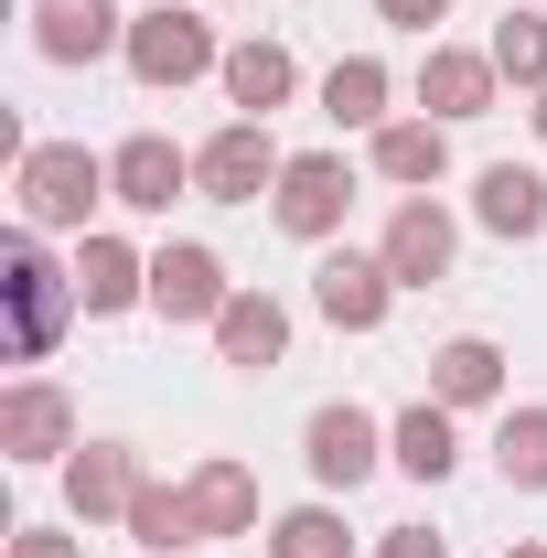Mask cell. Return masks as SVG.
<instances>
[{
  "mask_svg": "<svg viewBox=\"0 0 547 558\" xmlns=\"http://www.w3.org/2000/svg\"><path fill=\"white\" fill-rule=\"evenodd\" d=\"M0 290H11V354H22V365H44V354H54V333H65V312H75V279L54 269L33 236H11Z\"/></svg>",
  "mask_w": 547,
  "mask_h": 558,
  "instance_id": "6da1fadb",
  "label": "cell"
},
{
  "mask_svg": "<svg viewBox=\"0 0 547 558\" xmlns=\"http://www.w3.org/2000/svg\"><path fill=\"white\" fill-rule=\"evenodd\" d=\"M108 194V161L75 150V140H33L22 150V215L33 226H86V205Z\"/></svg>",
  "mask_w": 547,
  "mask_h": 558,
  "instance_id": "7a4b0ae2",
  "label": "cell"
},
{
  "mask_svg": "<svg viewBox=\"0 0 547 558\" xmlns=\"http://www.w3.org/2000/svg\"><path fill=\"white\" fill-rule=\"evenodd\" d=\"M279 140H269V119H236V130H215L205 150H194V183H205L215 205H258V194H279Z\"/></svg>",
  "mask_w": 547,
  "mask_h": 558,
  "instance_id": "3957f363",
  "label": "cell"
},
{
  "mask_svg": "<svg viewBox=\"0 0 547 558\" xmlns=\"http://www.w3.org/2000/svg\"><path fill=\"white\" fill-rule=\"evenodd\" d=\"M130 65H139V86H194V75L215 65V33L183 11V0H161V11L130 22Z\"/></svg>",
  "mask_w": 547,
  "mask_h": 558,
  "instance_id": "277c9868",
  "label": "cell"
},
{
  "mask_svg": "<svg viewBox=\"0 0 547 558\" xmlns=\"http://www.w3.org/2000/svg\"><path fill=\"white\" fill-rule=\"evenodd\" d=\"M279 226H290V236H333L343 226V205H354V172H343L333 150H301V161H290V172H279Z\"/></svg>",
  "mask_w": 547,
  "mask_h": 558,
  "instance_id": "5b68a950",
  "label": "cell"
},
{
  "mask_svg": "<svg viewBox=\"0 0 547 558\" xmlns=\"http://www.w3.org/2000/svg\"><path fill=\"white\" fill-rule=\"evenodd\" d=\"M183 183H194V161H183L161 130L119 140V161H108V194H119L130 215H172V194H183Z\"/></svg>",
  "mask_w": 547,
  "mask_h": 558,
  "instance_id": "8992f818",
  "label": "cell"
},
{
  "mask_svg": "<svg viewBox=\"0 0 547 558\" xmlns=\"http://www.w3.org/2000/svg\"><path fill=\"white\" fill-rule=\"evenodd\" d=\"M236 290H226V269H215V247H161L150 258V312L161 323H215Z\"/></svg>",
  "mask_w": 547,
  "mask_h": 558,
  "instance_id": "52a82bcc",
  "label": "cell"
},
{
  "mask_svg": "<svg viewBox=\"0 0 547 558\" xmlns=\"http://www.w3.org/2000/svg\"><path fill=\"white\" fill-rule=\"evenodd\" d=\"M376 258H387V279H398V290H429V279H451V215L429 205V194H418V205H398V215H387V247H376Z\"/></svg>",
  "mask_w": 547,
  "mask_h": 558,
  "instance_id": "ba28073f",
  "label": "cell"
},
{
  "mask_svg": "<svg viewBox=\"0 0 547 558\" xmlns=\"http://www.w3.org/2000/svg\"><path fill=\"white\" fill-rule=\"evenodd\" d=\"M387 290H398L387 258H323V269H312V301H323L333 333H376V323H387Z\"/></svg>",
  "mask_w": 547,
  "mask_h": 558,
  "instance_id": "9c48e42d",
  "label": "cell"
},
{
  "mask_svg": "<svg viewBox=\"0 0 547 558\" xmlns=\"http://www.w3.org/2000/svg\"><path fill=\"white\" fill-rule=\"evenodd\" d=\"M33 44H44L54 65H97V54L130 44V33H119V0H44V11H33Z\"/></svg>",
  "mask_w": 547,
  "mask_h": 558,
  "instance_id": "30bf717a",
  "label": "cell"
},
{
  "mask_svg": "<svg viewBox=\"0 0 547 558\" xmlns=\"http://www.w3.org/2000/svg\"><path fill=\"white\" fill-rule=\"evenodd\" d=\"M65 440H75L65 387H11V398H0V451H11V462H54Z\"/></svg>",
  "mask_w": 547,
  "mask_h": 558,
  "instance_id": "8fae6325",
  "label": "cell"
},
{
  "mask_svg": "<svg viewBox=\"0 0 547 558\" xmlns=\"http://www.w3.org/2000/svg\"><path fill=\"white\" fill-rule=\"evenodd\" d=\"M215 344H226V365H258V376H269L279 354H290V312H279L269 290H236V301L215 312Z\"/></svg>",
  "mask_w": 547,
  "mask_h": 558,
  "instance_id": "7c38bea8",
  "label": "cell"
},
{
  "mask_svg": "<svg viewBox=\"0 0 547 558\" xmlns=\"http://www.w3.org/2000/svg\"><path fill=\"white\" fill-rule=\"evenodd\" d=\"M418 108H429V119H483V108H494V54H451V44H429V65H418Z\"/></svg>",
  "mask_w": 547,
  "mask_h": 558,
  "instance_id": "4fadbf2b",
  "label": "cell"
},
{
  "mask_svg": "<svg viewBox=\"0 0 547 558\" xmlns=\"http://www.w3.org/2000/svg\"><path fill=\"white\" fill-rule=\"evenodd\" d=\"M183 505H194V537H247L258 526V473L247 462H205L183 484Z\"/></svg>",
  "mask_w": 547,
  "mask_h": 558,
  "instance_id": "5bb4252c",
  "label": "cell"
},
{
  "mask_svg": "<svg viewBox=\"0 0 547 558\" xmlns=\"http://www.w3.org/2000/svg\"><path fill=\"white\" fill-rule=\"evenodd\" d=\"M312 473L333 494H354L365 473H376V418L365 409H312Z\"/></svg>",
  "mask_w": 547,
  "mask_h": 558,
  "instance_id": "9a60e30c",
  "label": "cell"
},
{
  "mask_svg": "<svg viewBox=\"0 0 547 558\" xmlns=\"http://www.w3.org/2000/svg\"><path fill=\"white\" fill-rule=\"evenodd\" d=\"M130 494H139V473H130L119 440H86V451L65 462V505L86 515V526H97V515H130Z\"/></svg>",
  "mask_w": 547,
  "mask_h": 558,
  "instance_id": "2e32d148",
  "label": "cell"
},
{
  "mask_svg": "<svg viewBox=\"0 0 547 558\" xmlns=\"http://www.w3.org/2000/svg\"><path fill=\"white\" fill-rule=\"evenodd\" d=\"M75 301H86V312H130V301H150V269H139L119 236H86V258H75Z\"/></svg>",
  "mask_w": 547,
  "mask_h": 558,
  "instance_id": "e0dca14e",
  "label": "cell"
},
{
  "mask_svg": "<svg viewBox=\"0 0 547 558\" xmlns=\"http://www.w3.org/2000/svg\"><path fill=\"white\" fill-rule=\"evenodd\" d=\"M494 387H505V354L483 344V333H462V344L429 354V398H440V409H483Z\"/></svg>",
  "mask_w": 547,
  "mask_h": 558,
  "instance_id": "ac0fdd59",
  "label": "cell"
},
{
  "mask_svg": "<svg viewBox=\"0 0 547 558\" xmlns=\"http://www.w3.org/2000/svg\"><path fill=\"white\" fill-rule=\"evenodd\" d=\"M473 205H483V226H494V236H537V226H547V183L526 172V161H494Z\"/></svg>",
  "mask_w": 547,
  "mask_h": 558,
  "instance_id": "d6986e66",
  "label": "cell"
},
{
  "mask_svg": "<svg viewBox=\"0 0 547 558\" xmlns=\"http://www.w3.org/2000/svg\"><path fill=\"white\" fill-rule=\"evenodd\" d=\"M376 172H387V183H440V172H451L440 119H398V130H376Z\"/></svg>",
  "mask_w": 547,
  "mask_h": 558,
  "instance_id": "ffe728a7",
  "label": "cell"
},
{
  "mask_svg": "<svg viewBox=\"0 0 547 558\" xmlns=\"http://www.w3.org/2000/svg\"><path fill=\"white\" fill-rule=\"evenodd\" d=\"M290 86H301V75H290V54H279V44H236V54H226V97H236L247 119H269Z\"/></svg>",
  "mask_w": 547,
  "mask_h": 558,
  "instance_id": "44dd1931",
  "label": "cell"
},
{
  "mask_svg": "<svg viewBox=\"0 0 547 558\" xmlns=\"http://www.w3.org/2000/svg\"><path fill=\"white\" fill-rule=\"evenodd\" d=\"M323 108H333L343 130H376V119H387V65H376V54H343V65L323 75Z\"/></svg>",
  "mask_w": 547,
  "mask_h": 558,
  "instance_id": "7402d4cb",
  "label": "cell"
},
{
  "mask_svg": "<svg viewBox=\"0 0 547 558\" xmlns=\"http://www.w3.org/2000/svg\"><path fill=\"white\" fill-rule=\"evenodd\" d=\"M398 462H409L418 484H440V473L462 462V440H451V409H440V398H418V409L398 418Z\"/></svg>",
  "mask_w": 547,
  "mask_h": 558,
  "instance_id": "603a6c76",
  "label": "cell"
},
{
  "mask_svg": "<svg viewBox=\"0 0 547 558\" xmlns=\"http://www.w3.org/2000/svg\"><path fill=\"white\" fill-rule=\"evenodd\" d=\"M494 462H505V484L547 494V409H515L505 429H494Z\"/></svg>",
  "mask_w": 547,
  "mask_h": 558,
  "instance_id": "cb8c5ba5",
  "label": "cell"
},
{
  "mask_svg": "<svg viewBox=\"0 0 547 558\" xmlns=\"http://www.w3.org/2000/svg\"><path fill=\"white\" fill-rule=\"evenodd\" d=\"M130 537H139L150 558H172L183 537H194V505H183V494H161V484H139V494H130Z\"/></svg>",
  "mask_w": 547,
  "mask_h": 558,
  "instance_id": "d4e9b609",
  "label": "cell"
},
{
  "mask_svg": "<svg viewBox=\"0 0 547 558\" xmlns=\"http://www.w3.org/2000/svg\"><path fill=\"white\" fill-rule=\"evenodd\" d=\"M494 75L547 86V22H537V11H505V22H494Z\"/></svg>",
  "mask_w": 547,
  "mask_h": 558,
  "instance_id": "484cf974",
  "label": "cell"
},
{
  "mask_svg": "<svg viewBox=\"0 0 547 558\" xmlns=\"http://www.w3.org/2000/svg\"><path fill=\"white\" fill-rule=\"evenodd\" d=\"M269 558H343V515H333V505H301V515H279Z\"/></svg>",
  "mask_w": 547,
  "mask_h": 558,
  "instance_id": "4316f807",
  "label": "cell"
},
{
  "mask_svg": "<svg viewBox=\"0 0 547 558\" xmlns=\"http://www.w3.org/2000/svg\"><path fill=\"white\" fill-rule=\"evenodd\" d=\"M376 558H451V548H440L429 526H387V548H376Z\"/></svg>",
  "mask_w": 547,
  "mask_h": 558,
  "instance_id": "83f0119b",
  "label": "cell"
},
{
  "mask_svg": "<svg viewBox=\"0 0 547 558\" xmlns=\"http://www.w3.org/2000/svg\"><path fill=\"white\" fill-rule=\"evenodd\" d=\"M11 558H75V537H54V526H22V537H11Z\"/></svg>",
  "mask_w": 547,
  "mask_h": 558,
  "instance_id": "f1b7e54d",
  "label": "cell"
},
{
  "mask_svg": "<svg viewBox=\"0 0 547 558\" xmlns=\"http://www.w3.org/2000/svg\"><path fill=\"white\" fill-rule=\"evenodd\" d=\"M376 11H387V22H409V33H429V22H440L451 0H376Z\"/></svg>",
  "mask_w": 547,
  "mask_h": 558,
  "instance_id": "f546056e",
  "label": "cell"
},
{
  "mask_svg": "<svg viewBox=\"0 0 547 558\" xmlns=\"http://www.w3.org/2000/svg\"><path fill=\"white\" fill-rule=\"evenodd\" d=\"M537 140H547V86H537Z\"/></svg>",
  "mask_w": 547,
  "mask_h": 558,
  "instance_id": "4dcf8cb0",
  "label": "cell"
},
{
  "mask_svg": "<svg viewBox=\"0 0 547 558\" xmlns=\"http://www.w3.org/2000/svg\"><path fill=\"white\" fill-rule=\"evenodd\" d=\"M505 558H547V548H505Z\"/></svg>",
  "mask_w": 547,
  "mask_h": 558,
  "instance_id": "1f68e13d",
  "label": "cell"
},
{
  "mask_svg": "<svg viewBox=\"0 0 547 558\" xmlns=\"http://www.w3.org/2000/svg\"><path fill=\"white\" fill-rule=\"evenodd\" d=\"M172 558H183V548H172Z\"/></svg>",
  "mask_w": 547,
  "mask_h": 558,
  "instance_id": "d6a6232c",
  "label": "cell"
}]
</instances>
